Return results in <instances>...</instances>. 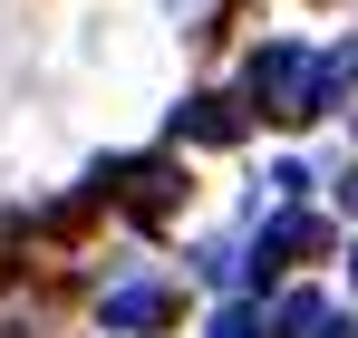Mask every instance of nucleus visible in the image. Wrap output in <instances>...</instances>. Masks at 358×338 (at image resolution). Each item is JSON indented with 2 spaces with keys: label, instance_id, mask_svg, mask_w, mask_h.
Listing matches in <instances>:
<instances>
[{
  "label": "nucleus",
  "instance_id": "f257e3e1",
  "mask_svg": "<svg viewBox=\"0 0 358 338\" xmlns=\"http://www.w3.org/2000/svg\"><path fill=\"white\" fill-rule=\"evenodd\" d=\"M271 329H281V338H358V319H339L320 290H291V300L271 309Z\"/></svg>",
  "mask_w": 358,
  "mask_h": 338
},
{
  "label": "nucleus",
  "instance_id": "f03ea898",
  "mask_svg": "<svg viewBox=\"0 0 358 338\" xmlns=\"http://www.w3.org/2000/svg\"><path fill=\"white\" fill-rule=\"evenodd\" d=\"M175 135H194V145H233V135H242V107H233V97H184V107H175Z\"/></svg>",
  "mask_w": 358,
  "mask_h": 338
},
{
  "label": "nucleus",
  "instance_id": "7ed1b4c3",
  "mask_svg": "<svg viewBox=\"0 0 358 338\" xmlns=\"http://www.w3.org/2000/svg\"><path fill=\"white\" fill-rule=\"evenodd\" d=\"M175 319V300L155 281H136V290H107V329H165Z\"/></svg>",
  "mask_w": 358,
  "mask_h": 338
},
{
  "label": "nucleus",
  "instance_id": "20e7f679",
  "mask_svg": "<svg viewBox=\"0 0 358 338\" xmlns=\"http://www.w3.org/2000/svg\"><path fill=\"white\" fill-rule=\"evenodd\" d=\"M213 338H262V309H252V300H233V309L213 319Z\"/></svg>",
  "mask_w": 358,
  "mask_h": 338
},
{
  "label": "nucleus",
  "instance_id": "39448f33",
  "mask_svg": "<svg viewBox=\"0 0 358 338\" xmlns=\"http://www.w3.org/2000/svg\"><path fill=\"white\" fill-rule=\"evenodd\" d=\"M349 271H358V251H349Z\"/></svg>",
  "mask_w": 358,
  "mask_h": 338
}]
</instances>
